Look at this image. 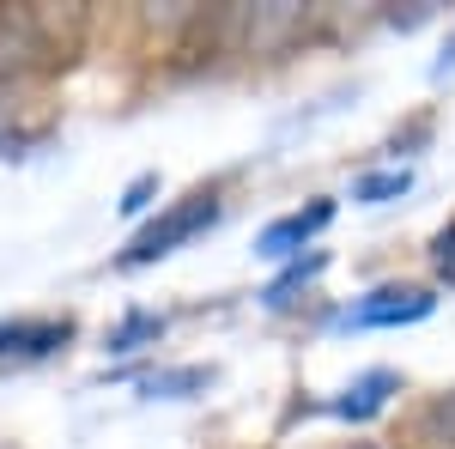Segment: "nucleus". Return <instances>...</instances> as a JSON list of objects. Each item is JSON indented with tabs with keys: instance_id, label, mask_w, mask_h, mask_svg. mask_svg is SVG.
<instances>
[{
	"instance_id": "nucleus-3",
	"label": "nucleus",
	"mask_w": 455,
	"mask_h": 449,
	"mask_svg": "<svg viewBox=\"0 0 455 449\" xmlns=\"http://www.w3.org/2000/svg\"><path fill=\"white\" fill-rule=\"evenodd\" d=\"M431 310H437V298L425 285H377L371 298H358L340 316V328H407V322H425Z\"/></svg>"
},
{
	"instance_id": "nucleus-7",
	"label": "nucleus",
	"mask_w": 455,
	"mask_h": 449,
	"mask_svg": "<svg viewBox=\"0 0 455 449\" xmlns=\"http://www.w3.org/2000/svg\"><path fill=\"white\" fill-rule=\"evenodd\" d=\"M407 188H413V171H407V164H395V171L358 176V182H352V201H358V207H383V201H401Z\"/></svg>"
},
{
	"instance_id": "nucleus-10",
	"label": "nucleus",
	"mask_w": 455,
	"mask_h": 449,
	"mask_svg": "<svg viewBox=\"0 0 455 449\" xmlns=\"http://www.w3.org/2000/svg\"><path fill=\"white\" fill-rule=\"evenodd\" d=\"M212 371H201V365H188V371H158V377H146V395H164V401H176V395H188V389H207Z\"/></svg>"
},
{
	"instance_id": "nucleus-8",
	"label": "nucleus",
	"mask_w": 455,
	"mask_h": 449,
	"mask_svg": "<svg viewBox=\"0 0 455 449\" xmlns=\"http://www.w3.org/2000/svg\"><path fill=\"white\" fill-rule=\"evenodd\" d=\"M322 268H328V249H310V255H298V261H291V268H285V274L274 279L267 292H261V304H274V310H280V304H291V292H304V285H310Z\"/></svg>"
},
{
	"instance_id": "nucleus-13",
	"label": "nucleus",
	"mask_w": 455,
	"mask_h": 449,
	"mask_svg": "<svg viewBox=\"0 0 455 449\" xmlns=\"http://www.w3.org/2000/svg\"><path fill=\"white\" fill-rule=\"evenodd\" d=\"M152 195H158V176H134L128 195H122V212H146V207H152Z\"/></svg>"
},
{
	"instance_id": "nucleus-4",
	"label": "nucleus",
	"mask_w": 455,
	"mask_h": 449,
	"mask_svg": "<svg viewBox=\"0 0 455 449\" xmlns=\"http://www.w3.org/2000/svg\"><path fill=\"white\" fill-rule=\"evenodd\" d=\"M334 225V201L328 195H315L310 207H298V212H285V219H274L261 237H255V255H267V261H285V255H298L310 237H322Z\"/></svg>"
},
{
	"instance_id": "nucleus-11",
	"label": "nucleus",
	"mask_w": 455,
	"mask_h": 449,
	"mask_svg": "<svg viewBox=\"0 0 455 449\" xmlns=\"http://www.w3.org/2000/svg\"><path fill=\"white\" fill-rule=\"evenodd\" d=\"M164 334V316H146V310H134L116 334H109V352H128V346H140V341H158Z\"/></svg>"
},
{
	"instance_id": "nucleus-14",
	"label": "nucleus",
	"mask_w": 455,
	"mask_h": 449,
	"mask_svg": "<svg viewBox=\"0 0 455 449\" xmlns=\"http://www.w3.org/2000/svg\"><path fill=\"white\" fill-rule=\"evenodd\" d=\"M450 68H455V43L443 49V61H437V73H450Z\"/></svg>"
},
{
	"instance_id": "nucleus-12",
	"label": "nucleus",
	"mask_w": 455,
	"mask_h": 449,
	"mask_svg": "<svg viewBox=\"0 0 455 449\" xmlns=\"http://www.w3.org/2000/svg\"><path fill=\"white\" fill-rule=\"evenodd\" d=\"M431 261H437V274L455 285V219L443 225V231H437V237H431Z\"/></svg>"
},
{
	"instance_id": "nucleus-2",
	"label": "nucleus",
	"mask_w": 455,
	"mask_h": 449,
	"mask_svg": "<svg viewBox=\"0 0 455 449\" xmlns=\"http://www.w3.org/2000/svg\"><path fill=\"white\" fill-rule=\"evenodd\" d=\"M207 225H219V201H212V195H182V201H171V207L158 212L152 225H140V231H134L128 255H122V268H152V261L176 255L188 237H201Z\"/></svg>"
},
{
	"instance_id": "nucleus-9",
	"label": "nucleus",
	"mask_w": 455,
	"mask_h": 449,
	"mask_svg": "<svg viewBox=\"0 0 455 449\" xmlns=\"http://www.w3.org/2000/svg\"><path fill=\"white\" fill-rule=\"evenodd\" d=\"M413 437H419L425 449H455V389H450V395H437V401L419 413Z\"/></svg>"
},
{
	"instance_id": "nucleus-1",
	"label": "nucleus",
	"mask_w": 455,
	"mask_h": 449,
	"mask_svg": "<svg viewBox=\"0 0 455 449\" xmlns=\"http://www.w3.org/2000/svg\"><path fill=\"white\" fill-rule=\"evenodd\" d=\"M85 36V6H0V79L68 68Z\"/></svg>"
},
{
	"instance_id": "nucleus-5",
	"label": "nucleus",
	"mask_w": 455,
	"mask_h": 449,
	"mask_svg": "<svg viewBox=\"0 0 455 449\" xmlns=\"http://www.w3.org/2000/svg\"><path fill=\"white\" fill-rule=\"evenodd\" d=\"M68 341H73L68 316H12V322H0V358H43V352H55Z\"/></svg>"
},
{
	"instance_id": "nucleus-6",
	"label": "nucleus",
	"mask_w": 455,
	"mask_h": 449,
	"mask_svg": "<svg viewBox=\"0 0 455 449\" xmlns=\"http://www.w3.org/2000/svg\"><path fill=\"white\" fill-rule=\"evenodd\" d=\"M401 389V377L395 371H364L358 382H347L334 401H328V413L334 419H352V425H364V419H377L388 407V395Z\"/></svg>"
}]
</instances>
